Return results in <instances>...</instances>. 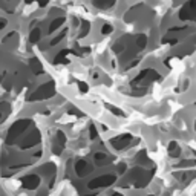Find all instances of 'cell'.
Wrapping results in <instances>:
<instances>
[{
  "label": "cell",
  "mask_w": 196,
  "mask_h": 196,
  "mask_svg": "<svg viewBox=\"0 0 196 196\" xmlns=\"http://www.w3.org/2000/svg\"><path fill=\"white\" fill-rule=\"evenodd\" d=\"M5 26H6V20H3V19H2V20H0V29H3Z\"/></svg>",
  "instance_id": "obj_22"
},
{
  "label": "cell",
  "mask_w": 196,
  "mask_h": 196,
  "mask_svg": "<svg viewBox=\"0 0 196 196\" xmlns=\"http://www.w3.org/2000/svg\"><path fill=\"white\" fill-rule=\"evenodd\" d=\"M29 126H31V121H29V120H19V121H16V123L9 127V130H8L6 144H14L16 140H17Z\"/></svg>",
  "instance_id": "obj_1"
},
{
  "label": "cell",
  "mask_w": 196,
  "mask_h": 196,
  "mask_svg": "<svg viewBox=\"0 0 196 196\" xmlns=\"http://www.w3.org/2000/svg\"><path fill=\"white\" fill-rule=\"evenodd\" d=\"M75 172H77L78 176H84V175H87V173L90 172V165H89L84 159H80V161L75 164Z\"/></svg>",
  "instance_id": "obj_9"
},
{
  "label": "cell",
  "mask_w": 196,
  "mask_h": 196,
  "mask_svg": "<svg viewBox=\"0 0 196 196\" xmlns=\"http://www.w3.org/2000/svg\"><path fill=\"white\" fill-rule=\"evenodd\" d=\"M169 152H170V155H172V156H178V155H179V149H178V146H176V144H170Z\"/></svg>",
  "instance_id": "obj_15"
},
{
  "label": "cell",
  "mask_w": 196,
  "mask_h": 196,
  "mask_svg": "<svg viewBox=\"0 0 196 196\" xmlns=\"http://www.w3.org/2000/svg\"><path fill=\"white\" fill-rule=\"evenodd\" d=\"M31 69H32L35 74H42V72H43L42 64L38 63V60H37V58H32V60H31Z\"/></svg>",
  "instance_id": "obj_14"
},
{
  "label": "cell",
  "mask_w": 196,
  "mask_h": 196,
  "mask_svg": "<svg viewBox=\"0 0 196 196\" xmlns=\"http://www.w3.org/2000/svg\"><path fill=\"white\" fill-rule=\"evenodd\" d=\"M22 185L28 190H35L40 185V178L37 175H28L22 179Z\"/></svg>",
  "instance_id": "obj_5"
},
{
  "label": "cell",
  "mask_w": 196,
  "mask_h": 196,
  "mask_svg": "<svg viewBox=\"0 0 196 196\" xmlns=\"http://www.w3.org/2000/svg\"><path fill=\"white\" fill-rule=\"evenodd\" d=\"M64 23V19L63 17H58V19H55L52 23H51V26H49V32H54L55 29H58L61 25Z\"/></svg>",
  "instance_id": "obj_12"
},
{
  "label": "cell",
  "mask_w": 196,
  "mask_h": 196,
  "mask_svg": "<svg viewBox=\"0 0 196 196\" xmlns=\"http://www.w3.org/2000/svg\"><path fill=\"white\" fill-rule=\"evenodd\" d=\"M136 46H138L140 49H143V48L146 46V37H144V35L138 37V40H136Z\"/></svg>",
  "instance_id": "obj_16"
},
{
  "label": "cell",
  "mask_w": 196,
  "mask_h": 196,
  "mask_svg": "<svg viewBox=\"0 0 196 196\" xmlns=\"http://www.w3.org/2000/svg\"><path fill=\"white\" fill-rule=\"evenodd\" d=\"M40 143V133L38 132H32V133H29L23 141H22V149H29V147H34V146H37Z\"/></svg>",
  "instance_id": "obj_6"
},
{
  "label": "cell",
  "mask_w": 196,
  "mask_h": 196,
  "mask_svg": "<svg viewBox=\"0 0 196 196\" xmlns=\"http://www.w3.org/2000/svg\"><path fill=\"white\" fill-rule=\"evenodd\" d=\"M31 2H34V0H26V3H31ZM38 2H40V5H42V6H45V5L49 2V0H38Z\"/></svg>",
  "instance_id": "obj_21"
},
{
  "label": "cell",
  "mask_w": 196,
  "mask_h": 196,
  "mask_svg": "<svg viewBox=\"0 0 196 196\" xmlns=\"http://www.w3.org/2000/svg\"><path fill=\"white\" fill-rule=\"evenodd\" d=\"M93 3H95L96 8H100V9H107L115 3V0H93Z\"/></svg>",
  "instance_id": "obj_11"
},
{
  "label": "cell",
  "mask_w": 196,
  "mask_h": 196,
  "mask_svg": "<svg viewBox=\"0 0 196 196\" xmlns=\"http://www.w3.org/2000/svg\"><path fill=\"white\" fill-rule=\"evenodd\" d=\"M63 144H64V135H63L61 132H58V133H57V141H54L52 150H54L55 153H60L61 149H63Z\"/></svg>",
  "instance_id": "obj_10"
},
{
  "label": "cell",
  "mask_w": 196,
  "mask_h": 196,
  "mask_svg": "<svg viewBox=\"0 0 196 196\" xmlns=\"http://www.w3.org/2000/svg\"><path fill=\"white\" fill-rule=\"evenodd\" d=\"M87 31H89V25H87V23H84V25H83V28H81L80 35H81V37H84V34H87Z\"/></svg>",
  "instance_id": "obj_19"
},
{
  "label": "cell",
  "mask_w": 196,
  "mask_h": 196,
  "mask_svg": "<svg viewBox=\"0 0 196 196\" xmlns=\"http://www.w3.org/2000/svg\"><path fill=\"white\" fill-rule=\"evenodd\" d=\"M129 141H132V136L126 133V135H121V136L112 140V146H114L115 149H123V147H126V146L129 144Z\"/></svg>",
  "instance_id": "obj_8"
},
{
  "label": "cell",
  "mask_w": 196,
  "mask_h": 196,
  "mask_svg": "<svg viewBox=\"0 0 196 196\" xmlns=\"http://www.w3.org/2000/svg\"><path fill=\"white\" fill-rule=\"evenodd\" d=\"M194 16H196V0H190V2L187 3V6L181 13V19L187 20V19H191Z\"/></svg>",
  "instance_id": "obj_7"
},
{
  "label": "cell",
  "mask_w": 196,
  "mask_h": 196,
  "mask_svg": "<svg viewBox=\"0 0 196 196\" xmlns=\"http://www.w3.org/2000/svg\"><path fill=\"white\" fill-rule=\"evenodd\" d=\"M0 120H2V114H0Z\"/></svg>",
  "instance_id": "obj_23"
},
{
  "label": "cell",
  "mask_w": 196,
  "mask_h": 196,
  "mask_svg": "<svg viewBox=\"0 0 196 196\" xmlns=\"http://www.w3.org/2000/svg\"><path fill=\"white\" fill-rule=\"evenodd\" d=\"M63 35H64V34H60L58 37H55V38H54V40L51 42V45H52V46H54V45H57V43H58V42H60V40L63 38Z\"/></svg>",
  "instance_id": "obj_20"
},
{
  "label": "cell",
  "mask_w": 196,
  "mask_h": 196,
  "mask_svg": "<svg viewBox=\"0 0 196 196\" xmlns=\"http://www.w3.org/2000/svg\"><path fill=\"white\" fill-rule=\"evenodd\" d=\"M114 181H115V176L104 175V176H100V178L93 179V181L89 184V187H90V188H95V187H106V185H111Z\"/></svg>",
  "instance_id": "obj_4"
},
{
  "label": "cell",
  "mask_w": 196,
  "mask_h": 196,
  "mask_svg": "<svg viewBox=\"0 0 196 196\" xmlns=\"http://www.w3.org/2000/svg\"><path fill=\"white\" fill-rule=\"evenodd\" d=\"M40 37H42V32H40V29H38V28H35V29H32V31H31L29 42H31V43H37V42L40 40Z\"/></svg>",
  "instance_id": "obj_13"
},
{
  "label": "cell",
  "mask_w": 196,
  "mask_h": 196,
  "mask_svg": "<svg viewBox=\"0 0 196 196\" xmlns=\"http://www.w3.org/2000/svg\"><path fill=\"white\" fill-rule=\"evenodd\" d=\"M106 155L104 153H95V161L98 162V161H106Z\"/></svg>",
  "instance_id": "obj_17"
},
{
  "label": "cell",
  "mask_w": 196,
  "mask_h": 196,
  "mask_svg": "<svg viewBox=\"0 0 196 196\" xmlns=\"http://www.w3.org/2000/svg\"><path fill=\"white\" fill-rule=\"evenodd\" d=\"M101 32H103V34H109V32H112V26H111V25H104V26L101 28Z\"/></svg>",
  "instance_id": "obj_18"
},
{
  "label": "cell",
  "mask_w": 196,
  "mask_h": 196,
  "mask_svg": "<svg viewBox=\"0 0 196 196\" xmlns=\"http://www.w3.org/2000/svg\"><path fill=\"white\" fill-rule=\"evenodd\" d=\"M156 78H158V74L155 71H143L136 77V80H133V86H143V84H146L152 80H156Z\"/></svg>",
  "instance_id": "obj_3"
},
{
  "label": "cell",
  "mask_w": 196,
  "mask_h": 196,
  "mask_svg": "<svg viewBox=\"0 0 196 196\" xmlns=\"http://www.w3.org/2000/svg\"><path fill=\"white\" fill-rule=\"evenodd\" d=\"M54 92H55V87H54V83L52 81H49V83H45V84H42L32 95H29V98L28 100L29 101H35V100H46V98H49V96H52L54 95Z\"/></svg>",
  "instance_id": "obj_2"
}]
</instances>
